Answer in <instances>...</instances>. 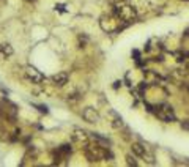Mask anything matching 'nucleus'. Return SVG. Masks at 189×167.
Wrapping results in <instances>:
<instances>
[{"label": "nucleus", "mask_w": 189, "mask_h": 167, "mask_svg": "<svg viewBox=\"0 0 189 167\" xmlns=\"http://www.w3.org/2000/svg\"><path fill=\"white\" fill-rule=\"evenodd\" d=\"M120 85H121V82H120V80H117V82H114V88L117 90V88L120 87Z\"/></svg>", "instance_id": "12"}, {"label": "nucleus", "mask_w": 189, "mask_h": 167, "mask_svg": "<svg viewBox=\"0 0 189 167\" xmlns=\"http://www.w3.org/2000/svg\"><path fill=\"white\" fill-rule=\"evenodd\" d=\"M126 159H128V164H131V166H137V161H134L133 156H128Z\"/></svg>", "instance_id": "10"}, {"label": "nucleus", "mask_w": 189, "mask_h": 167, "mask_svg": "<svg viewBox=\"0 0 189 167\" xmlns=\"http://www.w3.org/2000/svg\"><path fill=\"white\" fill-rule=\"evenodd\" d=\"M68 79H69V76H68V73H65V71L57 73V74L52 76V82L55 85H59V87H63L65 84H68Z\"/></svg>", "instance_id": "5"}, {"label": "nucleus", "mask_w": 189, "mask_h": 167, "mask_svg": "<svg viewBox=\"0 0 189 167\" xmlns=\"http://www.w3.org/2000/svg\"><path fill=\"white\" fill-rule=\"evenodd\" d=\"M93 136V139H96V140H98L99 143H103V145H106V148H109V145H110V140L107 137H103V136H99L98 133H93L91 134Z\"/></svg>", "instance_id": "7"}, {"label": "nucleus", "mask_w": 189, "mask_h": 167, "mask_svg": "<svg viewBox=\"0 0 189 167\" xmlns=\"http://www.w3.org/2000/svg\"><path fill=\"white\" fill-rule=\"evenodd\" d=\"M33 107H36L41 114H49V109H47V106H44V104H33Z\"/></svg>", "instance_id": "8"}, {"label": "nucleus", "mask_w": 189, "mask_h": 167, "mask_svg": "<svg viewBox=\"0 0 189 167\" xmlns=\"http://www.w3.org/2000/svg\"><path fill=\"white\" fill-rule=\"evenodd\" d=\"M156 115L159 117L162 122L165 123H172L175 122V114H173V109L172 106H169V104H161L159 107H156Z\"/></svg>", "instance_id": "1"}, {"label": "nucleus", "mask_w": 189, "mask_h": 167, "mask_svg": "<svg viewBox=\"0 0 189 167\" xmlns=\"http://www.w3.org/2000/svg\"><path fill=\"white\" fill-rule=\"evenodd\" d=\"M181 128H183V129H189V122H183L181 123Z\"/></svg>", "instance_id": "11"}, {"label": "nucleus", "mask_w": 189, "mask_h": 167, "mask_svg": "<svg viewBox=\"0 0 189 167\" xmlns=\"http://www.w3.org/2000/svg\"><path fill=\"white\" fill-rule=\"evenodd\" d=\"M82 117L85 122L88 123H98L99 122V114L95 110V109H91V107H87V109H84V112H82Z\"/></svg>", "instance_id": "2"}, {"label": "nucleus", "mask_w": 189, "mask_h": 167, "mask_svg": "<svg viewBox=\"0 0 189 167\" xmlns=\"http://www.w3.org/2000/svg\"><path fill=\"white\" fill-rule=\"evenodd\" d=\"M115 13L120 16L123 21H133L134 17V10L131 8V6H121V8H115Z\"/></svg>", "instance_id": "3"}, {"label": "nucleus", "mask_w": 189, "mask_h": 167, "mask_svg": "<svg viewBox=\"0 0 189 167\" xmlns=\"http://www.w3.org/2000/svg\"><path fill=\"white\" fill-rule=\"evenodd\" d=\"M133 57H134V60H136V61H139V60H140V52H139L137 49H134L133 50Z\"/></svg>", "instance_id": "9"}, {"label": "nucleus", "mask_w": 189, "mask_h": 167, "mask_svg": "<svg viewBox=\"0 0 189 167\" xmlns=\"http://www.w3.org/2000/svg\"><path fill=\"white\" fill-rule=\"evenodd\" d=\"M27 2H33V0H27Z\"/></svg>", "instance_id": "13"}, {"label": "nucleus", "mask_w": 189, "mask_h": 167, "mask_svg": "<svg viewBox=\"0 0 189 167\" xmlns=\"http://www.w3.org/2000/svg\"><path fill=\"white\" fill-rule=\"evenodd\" d=\"M27 76H29V79L32 80V82H35V84H40V82H43V80L46 79L44 74H41L36 68H32V66L27 68Z\"/></svg>", "instance_id": "4"}, {"label": "nucleus", "mask_w": 189, "mask_h": 167, "mask_svg": "<svg viewBox=\"0 0 189 167\" xmlns=\"http://www.w3.org/2000/svg\"><path fill=\"white\" fill-rule=\"evenodd\" d=\"M183 2H189V0H183Z\"/></svg>", "instance_id": "14"}, {"label": "nucleus", "mask_w": 189, "mask_h": 167, "mask_svg": "<svg viewBox=\"0 0 189 167\" xmlns=\"http://www.w3.org/2000/svg\"><path fill=\"white\" fill-rule=\"evenodd\" d=\"M133 153L139 158H145V147H142L140 143H133Z\"/></svg>", "instance_id": "6"}]
</instances>
